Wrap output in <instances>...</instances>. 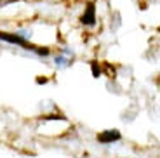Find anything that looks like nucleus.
<instances>
[{
  "mask_svg": "<svg viewBox=\"0 0 160 158\" xmlns=\"http://www.w3.org/2000/svg\"><path fill=\"white\" fill-rule=\"evenodd\" d=\"M0 40L4 42H9V44H14V45H21V47H26L28 51L35 52L38 56H49V49H42V47H35V45L28 44V40L24 37L18 35V33H7V32H0Z\"/></svg>",
  "mask_w": 160,
  "mask_h": 158,
  "instance_id": "nucleus-1",
  "label": "nucleus"
},
{
  "mask_svg": "<svg viewBox=\"0 0 160 158\" xmlns=\"http://www.w3.org/2000/svg\"><path fill=\"white\" fill-rule=\"evenodd\" d=\"M80 23L85 24V26H94L96 24V7H94V4H87V7H85V12L82 14V17H80Z\"/></svg>",
  "mask_w": 160,
  "mask_h": 158,
  "instance_id": "nucleus-2",
  "label": "nucleus"
},
{
  "mask_svg": "<svg viewBox=\"0 0 160 158\" xmlns=\"http://www.w3.org/2000/svg\"><path fill=\"white\" fill-rule=\"evenodd\" d=\"M120 137H122V136H120L118 131H104V132H101V134L98 136V141L103 142V144H110V142L118 141Z\"/></svg>",
  "mask_w": 160,
  "mask_h": 158,
  "instance_id": "nucleus-3",
  "label": "nucleus"
}]
</instances>
